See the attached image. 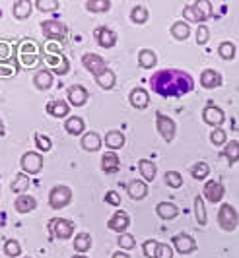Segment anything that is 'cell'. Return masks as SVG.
<instances>
[{
	"instance_id": "cell-1",
	"label": "cell",
	"mask_w": 239,
	"mask_h": 258,
	"mask_svg": "<svg viewBox=\"0 0 239 258\" xmlns=\"http://www.w3.org/2000/svg\"><path fill=\"white\" fill-rule=\"evenodd\" d=\"M150 88L161 97H181L191 93L195 84L191 74L183 70H159L150 78Z\"/></svg>"
},
{
	"instance_id": "cell-2",
	"label": "cell",
	"mask_w": 239,
	"mask_h": 258,
	"mask_svg": "<svg viewBox=\"0 0 239 258\" xmlns=\"http://www.w3.org/2000/svg\"><path fill=\"white\" fill-rule=\"evenodd\" d=\"M18 62L24 68H35L43 62V49L35 39H22L18 43Z\"/></svg>"
},
{
	"instance_id": "cell-3",
	"label": "cell",
	"mask_w": 239,
	"mask_h": 258,
	"mask_svg": "<svg viewBox=\"0 0 239 258\" xmlns=\"http://www.w3.org/2000/svg\"><path fill=\"white\" fill-rule=\"evenodd\" d=\"M43 62L47 64V70L53 76H65L70 70V60L63 52H47L43 51Z\"/></svg>"
},
{
	"instance_id": "cell-4",
	"label": "cell",
	"mask_w": 239,
	"mask_h": 258,
	"mask_svg": "<svg viewBox=\"0 0 239 258\" xmlns=\"http://www.w3.org/2000/svg\"><path fill=\"white\" fill-rule=\"evenodd\" d=\"M41 29H43V35L49 41L65 43L68 37V27L63 22H58V20H45V22H41Z\"/></svg>"
},
{
	"instance_id": "cell-5",
	"label": "cell",
	"mask_w": 239,
	"mask_h": 258,
	"mask_svg": "<svg viewBox=\"0 0 239 258\" xmlns=\"http://www.w3.org/2000/svg\"><path fill=\"white\" fill-rule=\"evenodd\" d=\"M70 200H72V190H70V186H67V184H56V186L51 188V192H49V206L53 208V210L67 208L70 204Z\"/></svg>"
},
{
	"instance_id": "cell-6",
	"label": "cell",
	"mask_w": 239,
	"mask_h": 258,
	"mask_svg": "<svg viewBox=\"0 0 239 258\" xmlns=\"http://www.w3.org/2000/svg\"><path fill=\"white\" fill-rule=\"evenodd\" d=\"M239 223V216L235 212V208L229 206V204H222L220 212H218V225L224 229V231H233Z\"/></svg>"
},
{
	"instance_id": "cell-7",
	"label": "cell",
	"mask_w": 239,
	"mask_h": 258,
	"mask_svg": "<svg viewBox=\"0 0 239 258\" xmlns=\"http://www.w3.org/2000/svg\"><path fill=\"white\" fill-rule=\"evenodd\" d=\"M82 64H84V68H86L88 72H92L93 78L101 76L103 72L109 70L105 58L99 56V54H95V52H86V54L82 56Z\"/></svg>"
},
{
	"instance_id": "cell-8",
	"label": "cell",
	"mask_w": 239,
	"mask_h": 258,
	"mask_svg": "<svg viewBox=\"0 0 239 258\" xmlns=\"http://www.w3.org/2000/svg\"><path fill=\"white\" fill-rule=\"evenodd\" d=\"M156 126H158V132L161 134V138L165 142H171L175 138V132H177V124L171 116L163 115V113H158L156 115Z\"/></svg>"
},
{
	"instance_id": "cell-9",
	"label": "cell",
	"mask_w": 239,
	"mask_h": 258,
	"mask_svg": "<svg viewBox=\"0 0 239 258\" xmlns=\"http://www.w3.org/2000/svg\"><path fill=\"white\" fill-rule=\"evenodd\" d=\"M43 169V155L39 152H26L22 155V171L26 175H37Z\"/></svg>"
},
{
	"instance_id": "cell-10",
	"label": "cell",
	"mask_w": 239,
	"mask_h": 258,
	"mask_svg": "<svg viewBox=\"0 0 239 258\" xmlns=\"http://www.w3.org/2000/svg\"><path fill=\"white\" fill-rule=\"evenodd\" d=\"M51 229H53L56 239L67 241L74 235V223L70 220H65V218H56V220L51 221Z\"/></svg>"
},
{
	"instance_id": "cell-11",
	"label": "cell",
	"mask_w": 239,
	"mask_h": 258,
	"mask_svg": "<svg viewBox=\"0 0 239 258\" xmlns=\"http://www.w3.org/2000/svg\"><path fill=\"white\" fill-rule=\"evenodd\" d=\"M95 39H97L99 47H103V49H113L117 45V33L107 26L95 27Z\"/></svg>"
},
{
	"instance_id": "cell-12",
	"label": "cell",
	"mask_w": 239,
	"mask_h": 258,
	"mask_svg": "<svg viewBox=\"0 0 239 258\" xmlns=\"http://www.w3.org/2000/svg\"><path fill=\"white\" fill-rule=\"evenodd\" d=\"M202 118H204L206 124H210L214 128H220V124H224V120H226V113L216 105H208L202 111Z\"/></svg>"
},
{
	"instance_id": "cell-13",
	"label": "cell",
	"mask_w": 239,
	"mask_h": 258,
	"mask_svg": "<svg viewBox=\"0 0 239 258\" xmlns=\"http://www.w3.org/2000/svg\"><path fill=\"white\" fill-rule=\"evenodd\" d=\"M173 246H175V250H177L179 254H191V252L197 250L195 239H193L191 235H187V233L175 235V237H173Z\"/></svg>"
},
{
	"instance_id": "cell-14",
	"label": "cell",
	"mask_w": 239,
	"mask_h": 258,
	"mask_svg": "<svg viewBox=\"0 0 239 258\" xmlns=\"http://www.w3.org/2000/svg\"><path fill=\"white\" fill-rule=\"evenodd\" d=\"M129 225H131V216H129L127 212H123V210L115 212V214L109 218V221H107V227L115 233H125L129 229Z\"/></svg>"
},
{
	"instance_id": "cell-15",
	"label": "cell",
	"mask_w": 239,
	"mask_h": 258,
	"mask_svg": "<svg viewBox=\"0 0 239 258\" xmlns=\"http://www.w3.org/2000/svg\"><path fill=\"white\" fill-rule=\"evenodd\" d=\"M67 95H68V103L72 105V107H82V105L88 103V99H90L88 90H86L84 86H80V84L70 86L67 91Z\"/></svg>"
},
{
	"instance_id": "cell-16",
	"label": "cell",
	"mask_w": 239,
	"mask_h": 258,
	"mask_svg": "<svg viewBox=\"0 0 239 258\" xmlns=\"http://www.w3.org/2000/svg\"><path fill=\"white\" fill-rule=\"evenodd\" d=\"M224 186H222V182L218 181H208L204 184V198L208 200V202H214V204H218V202H222V198H224Z\"/></svg>"
},
{
	"instance_id": "cell-17",
	"label": "cell",
	"mask_w": 239,
	"mask_h": 258,
	"mask_svg": "<svg viewBox=\"0 0 239 258\" xmlns=\"http://www.w3.org/2000/svg\"><path fill=\"white\" fill-rule=\"evenodd\" d=\"M45 111L54 118H63V116H68V113H70V103L65 99H53V101L45 105Z\"/></svg>"
},
{
	"instance_id": "cell-18",
	"label": "cell",
	"mask_w": 239,
	"mask_h": 258,
	"mask_svg": "<svg viewBox=\"0 0 239 258\" xmlns=\"http://www.w3.org/2000/svg\"><path fill=\"white\" fill-rule=\"evenodd\" d=\"M200 86L206 88V90H214V88L222 86V74L212 70V68L202 70V74H200Z\"/></svg>"
},
{
	"instance_id": "cell-19",
	"label": "cell",
	"mask_w": 239,
	"mask_h": 258,
	"mask_svg": "<svg viewBox=\"0 0 239 258\" xmlns=\"http://www.w3.org/2000/svg\"><path fill=\"white\" fill-rule=\"evenodd\" d=\"M14 208H16L18 214H29V212H33L37 208V200L31 194H20L16 198V202H14Z\"/></svg>"
},
{
	"instance_id": "cell-20",
	"label": "cell",
	"mask_w": 239,
	"mask_h": 258,
	"mask_svg": "<svg viewBox=\"0 0 239 258\" xmlns=\"http://www.w3.org/2000/svg\"><path fill=\"white\" fill-rule=\"evenodd\" d=\"M53 82H54L53 74H51L47 68H43V70H37V72H35V76H33V86H35L37 90H41V91L49 90V88L53 86Z\"/></svg>"
},
{
	"instance_id": "cell-21",
	"label": "cell",
	"mask_w": 239,
	"mask_h": 258,
	"mask_svg": "<svg viewBox=\"0 0 239 258\" xmlns=\"http://www.w3.org/2000/svg\"><path fill=\"white\" fill-rule=\"evenodd\" d=\"M80 144H82V148L86 150V152H97L99 148H101V144H103V140H101V136L97 134V132H86L84 136H82V140H80Z\"/></svg>"
},
{
	"instance_id": "cell-22",
	"label": "cell",
	"mask_w": 239,
	"mask_h": 258,
	"mask_svg": "<svg viewBox=\"0 0 239 258\" xmlns=\"http://www.w3.org/2000/svg\"><path fill=\"white\" fill-rule=\"evenodd\" d=\"M18 56V47L12 41L0 39V62H14Z\"/></svg>"
},
{
	"instance_id": "cell-23",
	"label": "cell",
	"mask_w": 239,
	"mask_h": 258,
	"mask_svg": "<svg viewBox=\"0 0 239 258\" xmlns=\"http://www.w3.org/2000/svg\"><path fill=\"white\" fill-rule=\"evenodd\" d=\"M131 105H133L134 109H146L148 105H150V95H148V91L144 88H134L131 91Z\"/></svg>"
},
{
	"instance_id": "cell-24",
	"label": "cell",
	"mask_w": 239,
	"mask_h": 258,
	"mask_svg": "<svg viewBox=\"0 0 239 258\" xmlns=\"http://www.w3.org/2000/svg\"><path fill=\"white\" fill-rule=\"evenodd\" d=\"M105 146H107V150H121L123 146H125V134L121 132V130H109L105 134Z\"/></svg>"
},
{
	"instance_id": "cell-25",
	"label": "cell",
	"mask_w": 239,
	"mask_h": 258,
	"mask_svg": "<svg viewBox=\"0 0 239 258\" xmlns=\"http://www.w3.org/2000/svg\"><path fill=\"white\" fill-rule=\"evenodd\" d=\"M31 10H33V6H31V2H29V0H16V4L12 6L14 18H16V20H20V22L27 20V18L31 16Z\"/></svg>"
},
{
	"instance_id": "cell-26",
	"label": "cell",
	"mask_w": 239,
	"mask_h": 258,
	"mask_svg": "<svg viewBox=\"0 0 239 258\" xmlns=\"http://www.w3.org/2000/svg\"><path fill=\"white\" fill-rule=\"evenodd\" d=\"M138 169H140V175L144 177L146 182L156 181L158 169H156V163H154V161H150V159H140V161H138Z\"/></svg>"
},
{
	"instance_id": "cell-27",
	"label": "cell",
	"mask_w": 239,
	"mask_h": 258,
	"mask_svg": "<svg viewBox=\"0 0 239 258\" xmlns=\"http://www.w3.org/2000/svg\"><path fill=\"white\" fill-rule=\"evenodd\" d=\"M127 190H129V196L133 200H142V198H146L148 194V184L146 181H131Z\"/></svg>"
},
{
	"instance_id": "cell-28",
	"label": "cell",
	"mask_w": 239,
	"mask_h": 258,
	"mask_svg": "<svg viewBox=\"0 0 239 258\" xmlns=\"http://www.w3.org/2000/svg\"><path fill=\"white\" fill-rule=\"evenodd\" d=\"M156 212L161 220H175L179 216V208L175 206L173 202H159L156 206Z\"/></svg>"
},
{
	"instance_id": "cell-29",
	"label": "cell",
	"mask_w": 239,
	"mask_h": 258,
	"mask_svg": "<svg viewBox=\"0 0 239 258\" xmlns=\"http://www.w3.org/2000/svg\"><path fill=\"white\" fill-rule=\"evenodd\" d=\"M101 169L109 173V175H113V173H117L119 171V155L115 154V152H107L103 157H101Z\"/></svg>"
},
{
	"instance_id": "cell-30",
	"label": "cell",
	"mask_w": 239,
	"mask_h": 258,
	"mask_svg": "<svg viewBox=\"0 0 239 258\" xmlns=\"http://www.w3.org/2000/svg\"><path fill=\"white\" fill-rule=\"evenodd\" d=\"M86 128V122H84V118L82 116H68L67 122H65V130H67L68 134H72V136H78L82 134Z\"/></svg>"
},
{
	"instance_id": "cell-31",
	"label": "cell",
	"mask_w": 239,
	"mask_h": 258,
	"mask_svg": "<svg viewBox=\"0 0 239 258\" xmlns=\"http://www.w3.org/2000/svg\"><path fill=\"white\" fill-rule=\"evenodd\" d=\"M74 248H76V254H84L92 248V235L90 233H78V237L74 239Z\"/></svg>"
},
{
	"instance_id": "cell-32",
	"label": "cell",
	"mask_w": 239,
	"mask_h": 258,
	"mask_svg": "<svg viewBox=\"0 0 239 258\" xmlns=\"http://www.w3.org/2000/svg\"><path fill=\"white\" fill-rule=\"evenodd\" d=\"M95 82H97V86H99L101 90H113V88H115V84H117V76H115V72L109 68V70L103 72L101 76L95 78Z\"/></svg>"
},
{
	"instance_id": "cell-33",
	"label": "cell",
	"mask_w": 239,
	"mask_h": 258,
	"mask_svg": "<svg viewBox=\"0 0 239 258\" xmlns=\"http://www.w3.org/2000/svg\"><path fill=\"white\" fill-rule=\"evenodd\" d=\"M29 175H26V173H18L16 175V179H14V182H12V192L14 194H26V190L29 188Z\"/></svg>"
},
{
	"instance_id": "cell-34",
	"label": "cell",
	"mask_w": 239,
	"mask_h": 258,
	"mask_svg": "<svg viewBox=\"0 0 239 258\" xmlns=\"http://www.w3.org/2000/svg\"><path fill=\"white\" fill-rule=\"evenodd\" d=\"M171 35L177 41H185V39H189V35H191V26L187 24V22H175L171 26Z\"/></svg>"
},
{
	"instance_id": "cell-35",
	"label": "cell",
	"mask_w": 239,
	"mask_h": 258,
	"mask_svg": "<svg viewBox=\"0 0 239 258\" xmlns=\"http://www.w3.org/2000/svg\"><path fill=\"white\" fill-rule=\"evenodd\" d=\"M158 62V56H156V52L150 51V49H142L140 54H138V64L142 66V68H154Z\"/></svg>"
},
{
	"instance_id": "cell-36",
	"label": "cell",
	"mask_w": 239,
	"mask_h": 258,
	"mask_svg": "<svg viewBox=\"0 0 239 258\" xmlns=\"http://www.w3.org/2000/svg\"><path fill=\"white\" fill-rule=\"evenodd\" d=\"M86 10L93 14L109 12L111 10V0H86Z\"/></svg>"
},
{
	"instance_id": "cell-37",
	"label": "cell",
	"mask_w": 239,
	"mask_h": 258,
	"mask_svg": "<svg viewBox=\"0 0 239 258\" xmlns=\"http://www.w3.org/2000/svg\"><path fill=\"white\" fill-rule=\"evenodd\" d=\"M224 155H226V159H227V163H229V165L237 163L239 161V142L237 140H231V142L226 144V148H224Z\"/></svg>"
},
{
	"instance_id": "cell-38",
	"label": "cell",
	"mask_w": 239,
	"mask_h": 258,
	"mask_svg": "<svg viewBox=\"0 0 239 258\" xmlns=\"http://www.w3.org/2000/svg\"><path fill=\"white\" fill-rule=\"evenodd\" d=\"M208 175H210V165H208V163H204V161H199V163H195V165L191 167V177H193V179H197V181L206 179Z\"/></svg>"
},
{
	"instance_id": "cell-39",
	"label": "cell",
	"mask_w": 239,
	"mask_h": 258,
	"mask_svg": "<svg viewBox=\"0 0 239 258\" xmlns=\"http://www.w3.org/2000/svg\"><path fill=\"white\" fill-rule=\"evenodd\" d=\"M131 20H133L134 24H146L148 22V10L146 6H142V4H136L133 10H131Z\"/></svg>"
},
{
	"instance_id": "cell-40",
	"label": "cell",
	"mask_w": 239,
	"mask_h": 258,
	"mask_svg": "<svg viewBox=\"0 0 239 258\" xmlns=\"http://www.w3.org/2000/svg\"><path fill=\"white\" fill-rule=\"evenodd\" d=\"M218 52H220V56H222L224 60H231V58L235 56V45H233L231 41H222V43L218 45Z\"/></svg>"
},
{
	"instance_id": "cell-41",
	"label": "cell",
	"mask_w": 239,
	"mask_h": 258,
	"mask_svg": "<svg viewBox=\"0 0 239 258\" xmlns=\"http://www.w3.org/2000/svg\"><path fill=\"white\" fill-rule=\"evenodd\" d=\"M183 18H185V22L189 24V22H193V24H204L206 20L200 16L199 12H197V8L195 6H185V10H183Z\"/></svg>"
},
{
	"instance_id": "cell-42",
	"label": "cell",
	"mask_w": 239,
	"mask_h": 258,
	"mask_svg": "<svg viewBox=\"0 0 239 258\" xmlns=\"http://www.w3.org/2000/svg\"><path fill=\"white\" fill-rule=\"evenodd\" d=\"M195 216H197V223L199 225H206V208H204V202H202V196H197L195 198Z\"/></svg>"
},
{
	"instance_id": "cell-43",
	"label": "cell",
	"mask_w": 239,
	"mask_h": 258,
	"mask_svg": "<svg viewBox=\"0 0 239 258\" xmlns=\"http://www.w3.org/2000/svg\"><path fill=\"white\" fill-rule=\"evenodd\" d=\"M4 254L10 258H18L22 254V246L20 243L16 241V239H8L6 243H4Z\"/></svg>"
},
{
	"instance_id": "cell-44",
	"label": "cell",
	"mask_w": 239,
	"mask_h": 258,
	"mask_svg": "<svg viewBox=\"0 0 239 258\" xmlns=\"http://www.w3.org/2000/svg\"><path fill=\"white\" fill-rule=\"evenodd\" d=\"M18 72H20L18 60H14V62H0V78H12Z\"/></svg>"
},
{
	"instance_id": "cell-45",
	"label": "cell",
	"mask_w": 239,
	"mask_h": 258,
	"mask_svg": "<svg viewBox=\"0 0 239 258\" xmlns=\"http://www.w3.org/2000/svg\"><path fill=\"white\" fill-rule=\"evenodd\" d=\"M163 179H165V184L171 186V188H181V186H183V177H181V173H177V171H167Z\"/></svg>"
},
{
	"instance_id": "cell-46",
	"label": "cell",
	"mask_w": 239,
	"mask_h": 258,
	"mask_svg": "<svg viewBox=\"0 0 239 258\" xmlns=\"http://www.w3.org/2000/svg\"><path fill=\"white\" fill-rule=\"evenodd\" d=\"M195 8H197V12L204 18V20H208V18H212V4L208 2V0H197V4H195Z\"/></svg>"
},
{
	"instance_id": "cell-47",
	"label": "cell",
	"mask_w": 239,
	"mask_h": 258,
	"mask_svg": "<svg viewBox=\"0 0 239 258\" xmlns=\"http://www.w3.org/2000/svg\"><path fill=\"white\" fill-rule=\"evenodd\" d=\"M158 245L159 243H156V239H148V241H144V243H142V252H144V256L156 258V254H158Z\"/></svg>"
},
{
	"instance_id": "cell-48",
	"label": "cell",
	"mask_w": 239,
	"mask_h": 258,
	"mask_svg": "<svg viewBox=\"0 0 239 258\" xmlns=\"http://www.w3.org/2000/svg\"><path fill=\"white\" fill-rule=\"evenodd\" d=\"M58 0H37L35 2V8L41 10V12H54V10H58Z\"/></svg>"
},
{
	"instance_id": "cell-49",
	"label": "cell",
	"mask_w": 239,
	"mask_h": 258,
	"mask_svg": "<svg viewBox=\"0 0 239 258\" xmlns=\"http://www.w3.org/2000/svg\"><path fill=\"white\" fill-rule=\"evenodd\" d=\"M117 243H119V246L123 250H131V248H134V245H136V241H134V237L131 233H121Z\"/></svg>"
},
{
	"instance_id": "cell-50",
	"label": "cell",
	"mask_w": 239,
	"mask_h": 258,
	"mask_svg": "<svg viewBox=\"0 0 239 258\" xmlns=\"http://www.w3.org/2000/svg\"><path fill=\"white\" fill-rule=\"evenodd\" d=\"M226 140H227V136H226V132L222 128H214L212 130V134H210V142L214 144V146H224L226 144Z\"/></svg>"
},
{
	"instance_id": "cell-51",
	"label": "cell",
	"mask_w": 239,
	"mask_h": 258,
	"mask_svg": "<svg viewBox=\"0 0 239 258\" xmlns=\"http://www.w3.org/2000/svg\"><path fill=\"white\" fill-rule=\"evenodd\" d=\"M35 144H37V148H39L41 152H49L53 148L51 138L49 136H43V134H35Z\"/></svg>"
},
{
	"instance_id": "cell-52",
	"label": "cell",
	"mask_w": 239,
	"mask_h": 258,
	"mask_svg": "<svg viewBox=\"0 0 239 258\" xmlns=\"http://www.w3.org/2000/svg\"><path fill=\"white\" fill-rule=\"evenodd\" d=\"M208 39H210V29L202 24V26H199V29H197V43H199V45H206Z\"/></svg>"
},
{
	"instance_id": "cell-53",
	"label": "cell",
	"mask_w": 239,
	"mask_h": 258,
	"mask_svg": "<svg viewBox=\"0 0 239 258\" xmlns=\"http://www.w3.org/2000/svg\"><path fill=\"white\" fill-rule=\"evenodd\" d=\"M156 258H173V248L169 245H165V243H159Z\"/></svg>"
},
{
	"instance_id": "cell-54",
	"label": "cell",
	"mask_w": 239,
	"mask_h": 258,
	"mask_svg": "<svg viewBox=\"0 0 239 258\" xmlns=\"http://www.w3.org/2000/svg\"><path fill=\"white\" fill-rule=\"evenodd\" d=\"M105 202H107V204H111V206H119V204H121L119 192H115V190H109V192L105 194Z\"/></svg>"
},
{
	"instance_id": "cell-55",
	"label": "cell",
	"mask_w": 239,
	"mask_h": 258,
	"mask_svg": "<svg viewBox=\"0 0 239 258\" xmlns=\"http://www.w3.org/2000/svg\"><path fill=\"white\" fill-rule=\"evenodd\" d=\"M111 258H131L125 250H117V252H113V256Z\"/></svg>"
},
{
	"instance_id": "cell-56",
	"label": "cell",
	"mask_w": 239,
	"mask_h": 258,
	"mask_svg": "<svg viewBox=\"0 0 239 258\" xmlns=\"http://www.w3.org/2000/svg\"><path fill=\"white\" fill-rule=\"evenodd\" d=\"M6 134V128H4V122H2V118H0V136H4Z\"/></svg>"
},
{
	"instance_id": "cell-57",
	"label": "cell",
	"mask_w": 239,
	"mask_h": 258,
	"mask_svg": "<svg viewBox=\"0 0 239 258\" xmlns=\"http://www.w3.org/2000/svg\"><path fill=\"white\" fill-rule=\"evenodd\" d=\"M72 258H88V256H86V254H74Z\"/></svg>"
},
{
	"instance_id": "cell-58",
	"label": "cell",
	"mask_w": 239,
	"mask_h": 258,
	"mask_svg": "<svg viewBox=\"0 0 239 258\" xmlns=\"http://www.w3.org/2000/svg\"><path fill=\"white\" fill-rule=\"evenodd\" d=\"M26 258H29V256H26Z\"/></svg>"
}]
</instances>
